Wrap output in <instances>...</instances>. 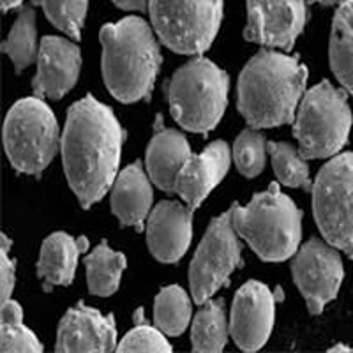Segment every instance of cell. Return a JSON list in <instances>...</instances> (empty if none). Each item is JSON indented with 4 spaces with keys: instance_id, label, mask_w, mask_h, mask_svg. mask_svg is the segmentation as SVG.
<instances>
[{
    "instance_id": "cell-1",
    "label": "cell",
    "mask_w": 353,
    "mask_h": 353,
    "mask_svg": "<svg viewBox=\"0 0 353 353\" xmlns=\"http://www.w3.org/2000/svg\"><path fill=\"white\" fill-rule=\"evenodd\" d=\"M124 131L112 110L85 96L69 108L61 140L62 163L72 193L88 209L117 179Z\"/></svg>"
},
{
    "instance_id": "cell-2",
    "label": "cell",
    "mask_w": 353,
    "mask_h": 353,
    "mask_svg": "<svg viewBox=\"0 0 353 353\" xmlns=\"http://www.w3.org/2000/svg\"><path fill=\"white\" fill-rule=\"evenodd\" d=\"M305 83L307 69L299 59L261 50L239 77V112L254 129L288 124L295 121Z\"/></svg>"
},
{
    "instance_id": "cell-3",
    "label": "cell",
    "mask_w": 353,
    "mask_h": 353,
    "mask_svg": "<svg viewBox=\"0 0 353 353\" xmlns=\"http://www.w3.org/2000/svg\"><path fill=\"white\" fill-rule=\"evenodd\" d=\"M99 39L103 80L110 94L121 103L150 96L163 62L154 28L143 18L128 17L105 25Z\"/></svg>"
},
{
    "instance_id": "cell-4",
    "label": "cell",
    "mask_w": 353,
    "mask_h": 353,
    "mask_svg": "<svg viewBox=\"0 0 353 353\" xmlns=\"http://www.w3.org/2000/svg\"><path fill=\"white\" fill-rule=\"evenodd\" d=\"M232 221L239 237L244 239L261 260L279 263L299 251L302 212L276 184L254 194L248 205H233Z\"/></svg>"
},
{
    "instance_id": "cell-5",
    "label": "cell",
    "mask_w": 353,
    "mask_h": 353,
    "mask_svg": "<svg viewBox=\"0 0 353 353\" xmlns=\"http://www.w3.org/2000/svg\"><path fill=\"white\" fill-rule=\"evenodd\" d=\"M228 87V74L209 59L198 57L173 72L168 85L170 112L188 131H212L226 110Z\"/></svg>"
},
{
    "instance_id": "cell-6",
    "label": "cell",
    "mask_w": 353,
    "mask_h": 353,
    "mask_svg": "<svg viewBox=\"0 0 353 353\" xmlns=\"http://www.w3.org/2000/svg\"><path fill=\"white\" fill-rule=\"evenodd\" d=\"M353 115L346 92L330 81H321L302 97L293 134L304 159L330 157L348 141Z\"/></svg>"
},
{
    "instance_id": "cell-7",
    "label": "cell",
    "mask_w": 353,
    "mask_h": 353,
    "mask_svg": "<svg viewBox=\"0 0 353 353\" xmlns=\"http://www.w3.org/2000/svg\"><path fill=\"white\" fill-rule=\"evenodd\" d=\"M4 150L12 168L27 175H41L59 150V124L41 97L17 101L4 121Z\"/></svg>"
},
{
    "instance_id": "cell-8",
    "label": "cell",
    "mask_w": 353,
    "mask_h": 353,
    "mask_svg": "<svg viewBox=\"0 0 353 353\" xmlns=\"http://www.w3.org/2000/svg\"><path fill=\"white\" fill-rule=\"evenodd\" d=\"M149 11L165 46L182 55H200L219 30L223 0H149Z\"/></svg>"
},
{
    "instance_id": "cell-9",
    "label": "cell",
    "mask_w": 353,
    "mask_h": 353,
    "mask_svg": "<svg viewBox=\"0 0 353 353\" xmlns=\"http://www.w3.org/2000/svg\"><path fill=\"white\" fill-rule=\"evenodd\" d=\"M311 191L314 221L323 239L353 258V152L330 159Z\"/></svg>"
},
{
    "instance_id": "cell-10",
    "label": "cell",
    "mask_w": 353,
    "mask_h": 353,
    "mask_svg": "<svg viewBox=\"0 0 353 353\" xmlns=\"http://www.w3.org/2000/svg\"><path fill=\"white\" fill-rule=\"evenodd\" d=\"M241 263V242L232 221V209L214 217L189 267V286L196 304H203L228 283Z\"/></svg>"
},
{
    "instance_id": "cell-11",
    "label": "cell",
    "mask_w": 353,
    "mask_h": 353,
    "mask_svg": "<svg viewBox=\"0 0 353 353\" xmlns=\"http://www.w3.org/2000/svg\"><path fill=\"white\" fill-rule=\"evenodd\" d=\"M293 281L305 299L309 313L320 314L341 288L345 269L332 244L309 239L297 251L292 263Z\"/></svg>"
},
{
    "instance_id": "cell-12",
    "label": "cell",
    "mask_w": 353,
    "mask_h": 353,
    "mask_svg": "<svg viewBox=\"0 0 353 353\" xmlns=\"http://www.w3.org/2000/svg\"><path fill=\"white\" fill-rule=\"evenodd\" d=\"M244 37L265 48L290 50L305 25L304 0H245Z\"/></svg>"
},
{
    "instance_id": "cell-13",
    "label": "cell",
    "mask_w": 353,
    "mask_h": 353,
    "mask_svg": "<svg viewBox=\"0 0 353 353\" xmlns=\"http://www.w3.org/2000/svg\"><path fill=\"white\" fill-rule=\"evenodd\" d=\"M276 320V299L263 283L248 281L235 293L230 334L242 352H258L267 343Z\"/></svg>"
},
{
    "instance_id": "cell-14",
    "label": "cell",
    "mask_w": 353,
    "mask_h": 353,
    "mask_svg": "<svg viewBox=\"0 0 353 353\" xmlns=\"http://www.w3.org/2000/svg\"><path fill=\"white\" fill-rule=\"evenodd\" d=\"M81 69V53L77 44L64 37H43L37 53V72L32 81L34 96L61 99L77 85Z\"/></svg>"
},
{
    "instance_id": "cell-15",
    "label": "cell",
    "mask_w": 353,
    "mask_h": 353,
    "mask_svg": "<svg viewBox=\"0 0 353 353\" xmlns=\"http://www.w3.org/2000/svg\"><path fill=\"white\" fill-rule=\"evenodd\" d=\"M193 239V209L179 201H161L147 223V244L161 263H175Z\"/></svg>"
},
{
    "instance_id": "cell-16",
    "label": "cell",
    "mask_w": 353,
    "mask_h": 353,
    "mask_svg": "<svg viewBox=\"0 0 353 353\" xmlns=\"http://www.w3.org/2000/svg\"><path fill=\"white\" fill-rule=\"evenodd\" d=\"M117 350V329L112 314L105 316L83 302L72 305L61 320L57 352H112Z\"/></svg>"
},
{
    "instance_id": "cell-17",
    "label": "cell",
    "mask_w": 353,
    "mask_h": 353,
    "mask_svg": "<svg viewBox=\"0 0 353 353\" xmlns=\"http://www.w3.org/2000/svg\"><path fill=\"white\" fill-rule=\"evenodd\" d=\"M230 168V147L225 141H214L201 154L185 161L176 176L175 193L188 207L198 209L210 191L225 179Z\"/></svg>"
},
{
    "instance_id": "cell-18",
    "label": "cell",
    "mask_w": 353,
    "mask_h": 353,
    "mask_svg": "<svg viewBox=\"0 0 353 353\" xmlns=\"http://www.w3.org/2000/svg\"><path fill=\"white\" fill-rule=\"evenodd\" d=\"M193 156L188 138L175 129H161L150 140L145 154V166L150 181L165 193H175L176 176L185 161Z\"/></svg>"
},
{
    "instance_id": "cell-19",
    "label": "cell",
    "mask_w": 353,
    "mask_h": 353,
    "mask_svg": "<svg viewBox=\"0 0 353 353\" xmlns=\"http://www.w3.org/2000/svg\"><path fill=\"white\" fill-rule=\"evenodd\" d=\"M149 179L140 163L129 165L117 175L112 185V210L124 226L141 230L149 216L154 198Z\"/></svg>"
},
{
    "instance_id": "cell-20",
    "label": "cell",
    "mask_w": 353,
    "mask_h": 353,
    "mask_svg": "<svg viewBox=\"0 0 353 353\" xmlns=\"http://www.w3.org/2000/svg\"><path fill=\"white\" fill-rule=\"evenodd\" d=\"M88 248L87 239H74L64 232L52 233L41 245L37 274L48 285L68 286L74 279L78 256Z\"/></svg>"
},
{
    "instance_id": "cell-21",
    "label": "cell",
    "mask_w": 353,
    "mask_h": 353,
    "mask_svg": "<svg viewBox=\"0 0 353 353\" xmlns=\"http://www.w3.org/2000/svg\"><path fill=\"white\" fill-rule=\"evenodd\" d=\"M329 61L334 77L353 96V0H345L332 21Z\"/></svg>"
},
{
    "instance_id": "cell-22",
    "label": "cell",
    "mask_w": 353,
    "mask_h": 353,
    "mask_svg": "<svg viewBox=\"0 0 353 353\" xmlns=\"http://www.w3.org/2000/svg\"><path fill=\"white\" fill-rule=\"evenodd\" d=\"M87 267V285L92 295L110 297L119 290L122 272L125 269V256L117 253L106 242H101L85 258Z\"/></svg>"
},
{
    "instance_id": "cell-23",
    "label": "cell",
    "mask_w": 353,
    "mask_h": 353,
    "mask_svg": "<svg viewBox=\"0 0 353 353\" xmlns=\"http://www.w3.org/2000/svg\"><path fill=\"white\" fill-rule=\"evenodd\" d=\"M228 339L225 305L223 301L209 299L201 304V309L193 320L191 327V343L194 352H221Z\"/></svg>"
},
{
    "instance_id": "cell-24",
    "label": "cell",
    "mask_w": 353,
    "mask_h": 353,
    "mask_svg": "<svg viewBox=\"0 0 353 353\" xmlns=\"http://www.w3.org/2000/svg\"><path fill=\"white\" fill-rule=\"evenodd\" d=\"M154 321L166 336H181L191 321V301L181 286H166L154 302Z\"/></svg>"
},
{
    "instance_id": "cell-25",
    "label": "cell",
    "mask_w": 353,
    "mask_h": 353,
    "mask_svg": "<svg viewBox=\"0 0 353 353\" xmlns=\"http://www.w3.org/2000/svg\"><path fill=\"white\" fill-rule=\"evenodd\" d=\"M37 27L36 12L30 6L23 8L12 25L8 39L2 44L4 53H8L17 72L27 69L37 59Z\"/></svg>"
},
{
    "instance_id": "cell-26",
    "label": "cell",
    "mask_w": 353,
    "mask_h": 353,
    "mask_svg": "<svg viewBox=\"0 0 353 353\" xmlns=\"http://www.w3.org/2000/svg\"><path fill=\"white\" fill-rule=\"evenodd\" d=\"M267 149L272 159L274 172L281 184L288 188H313L309 179V166L301 150L285 141H270Z\"/></svg>"
},
{
    "instance_id": "cell-27",
    "label": "cell",
    "mask_w": 353,
    "mask_h": 353,
    "mask_svg": "<svg viewBox=\"0 0 353 353\" xmlns=\"http://www.w3.org/2000/svg\"><path fill=\"white\" fill-rule=\"evenodd\" d=\"M30 2L32 6H39L44 11V17L59 30L71 36L72 39H80L87 17L88 0H30Z\"/></svg>"
},
{
    "instance_id": "cell-28",
    "label": "cell",
    "mask_w": 353,
    "mask_h": 353,
    "mask_svg": "<svg viewBox=\"0 0 353 353\" xmlns=\"http://www.w3.org/2000/svg\"><path fill=\"white\" fill-rule=\"evenodd\" d=\"M267 140L256 129H244L233 143V161L239 172L248 179H254L265 168Z\"/></svg>"
},
{
    "instance_id": "cell-29",
    "label": "cell",
    "mask_w": 353,
    "mask_h": 353,
    "mask_svg": "<svg viewBox=\"0 0 353 353\" xmlns=\"http://www.w3.org/2000/svg\"><path fill=\"white\" fill-rule=\"evenodd\" d=\"M119 352H172V345L166 341L165 332L159 329L137 323V327L128 332V336L117 346Z\"/></svg>"
},
{
    "instance_id": "cell-30",
    "label": "cell",
    "mask_w": 353,
    "mask_h": 353,
    "mask_svg": "<svg viewBox=\"0 0 353 353\" xmlns=\"http://www.w3.org/2000/svg\"><path fill=\"white\" fill-rule=\"evenodd\" d=\"M2 352H43V345L23 323L2 325Z\"/></svg>"
},
{
    "instance_id": "cell-31",
    "label": "cell",
    "mask_w": 353,
    "mask_h": 353,
    "mask_svg": "<svg viewBox=\"0 0 353 353\" xmlns=\"http://www.w3.org/2000/svg\"><path fill=\"white\" fill-rule=\"evenodd\" d=\"M9 241L6 235H2V251H0V295H2V302L11 299L12 288H14V281H17V272H14V261L9 258Z\"/></svg>"
},
{
    "instance_id": "cell-32",
    "label": "cell",
    "mask_w": 353,
    "mask_h": 353,
    "mask_svg": "<svg viewBox=\"0 0 353 353\" xmlns=\"http://www.w3.org/2000/svg\"><path fill=\"white\" fill-rule=\"evenodd\" d=\"M20 323H23L21 305L11 299L2 302V325H20Z\"/></svg>"
},
{
    "instance_id": "cell-33",
    "label": "cell",
    "mask_w": 353,
    "mask_h": 353,
    "mask_svg": "<svg viewBox=\"0 0 353 353\" xmlns=\"http://www.w3.org/2000/svg\"><path fill=\"white\" fill-rule=\"evenodd\" d=\"M113 4L124 11H145L147 9V0H113Z\"/></svg>"
},
{
    "instance_id": "cell-34",
    "label": "cell",
    "mask_w": 353,
    "mask_h": 353,
    "mask_svg": "<svg viewBox=\"0 0 353 353\" xmlns=\"http://www.w3.org/2000/svg\"><path fill=\"white\" fill-rule=\"evenodd\" d=\"M23 0H2V11H9V9H14L21 4Z\"/></svg>"
},
{
    "instance_id": "cell-35",
    "label": "cell",
    "mask_w": 353,
    "mask_h": 353,
    "mask_svg": "<svg viewBox=\"0 0 353 353\" xmlns=\"http://www.w3.org/2000/svg\"><path fill=\"white\" fill-rule=\"evenodd\" d=\"M311 2H318L321 6H334L337 2H345V0H311Z\"/></svg>"
},
{
    "instance_id": "cell-36",
    "label": "cell",
    "mask_w": 353,
    "mask_h": 353,
    "mask_svg": "<svg viewBox=\"0 0 353 353\" xmlns=\"http://www.w3.org/2000/svg\"><path fill=\"white\" fill-rule=\"evenodd\" d=\"M329 352H353V348H348V346L345 345H337V346H332Z\"/></svg>"
}]
</instances>
